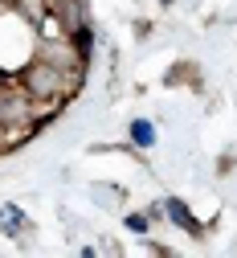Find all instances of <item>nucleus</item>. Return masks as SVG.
<instances>
[{"label": "nucleus", "mask_w": 237, "mask_h": 258, "mask_svg": "<svg viewBox=\"0 0 237 258\" xmlns=\"http://www.w3.org/2000/svg\"><path fill=\"white\" fill-rule=\"evenodd\" d=\"M21 86H25V94H29V99L49 103V99H57V94L65 90V70L41 57V61H33V66L21 74Z\"/></svg>", "instance_id": "f257e3e1"}, {"label": "nucleus", "mask_w": 237, "mask_h": 258, "mask_svg": "<svg viewBox=\"0 0 237 258\" xmlns=\"http://www.w3.org/2000/svg\"><path fill=\"white\" fill-rule=\"evenodd\" d=\"M164 213H168V221H172V225H180L184 234L200 238V221L192 217V209H188V205H184L180 197H168V201H164Z\"/></svg>", "instance_id": "f03ea898"}, {"label": "nucleus", "mask_w": 237, "mask_h": 258, "mask_svg": "<svg viewBox=\"0 0 237 258\" xmlns=\"http://www.w3.org/2000/svg\"><path fill=\"white\" fill-rule=\"evenodd\" d=\"M70 45H74V53H78V66H86L90 61V49H94V33H90V25H78V29H70Z\"/></svg>", "instance_id": "7ed1b4c3"}, {"label": "nucleus", "mask_w": 237, "mask_h": 258, "mask_svg": "<svg viewBox=\"0 0 237 258\" xmlns=\"http://www.w3.org/2000/svg\"><path fill=\"white\" fill-rule=\"evenodd\" d=\"M127 140H131L135 148H151V144H155V123H151V119H131Z\"/></svg>", "instance_id": "20e7f679"}, {"label": "nucleus", "mask_w": 237, "mask_h": 258, "mask_svg": "<svg viewBox=\"0 0 237 258\" xmlns=\"http://www.w3.org/2000/svg\"><path fill=\"white\" fill-rule=\"evenodd\" d=\"M17 13H21V17H29L33 25H41V21L49 17V9H45V0H17Z\"/></svg>", "instance_id": "39448f33"}, {"label": "nucleus", "mask_w": 237, "mask_h": 258, "mask_svg": "<svg viewBox=\"0 0 237 258\" xmlns=\"http://www.w3.org/2000/svg\"><path fill=\"white\" fill-rule=\"evenodd\" d=\"M29 230V217L17 205H5V234H25Z\"/></svg>", "instance_id": "423d86ee"}, {"label": "nucleus", "mask_w": 237, "mask_h": 258, "mask_svg": "<svg viewBox=\"0 0 237 258\" xmlns=\"http://www.w3.org/2000/svg\"><path fill=\"white\" fill-rule=\"evenodd\" d=\"M127 230H131V234H139V238H143V234L151 230V225H147V217H143V213H127Z\"/></svg>", "instance_id": "0eeeda50"}, {"label": "nucleus", "mask_w": 237, "mask_h": 258, "mask_svg": "<svg viewBox=\"0 0 237 258\" xmlns=\"http://www.w3.org/2000/svg\"><path fill=\"white\" fill-rule=\"evenodd\" d=\"M0 230H5V209H0Z\"/></svg>", "instance_id": "6e6552de"}]
</instances>
